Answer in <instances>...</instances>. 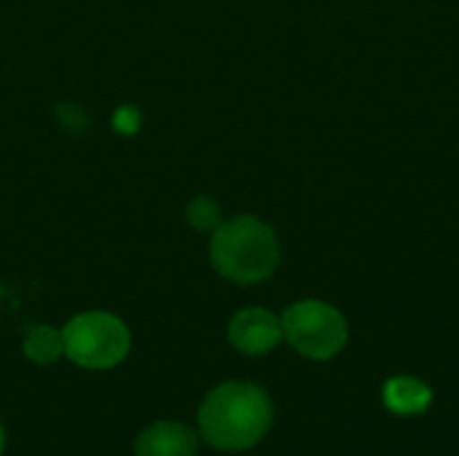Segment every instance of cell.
<instances>
[{
	"label": "cell",
	"mask_w": 459,
	"mask_h": 456,
	"mask_svg": "<svg viewBox=\"0 0 459 456\" xmlns=\"http://www.w3.org/2000/svg\"><path fill=\"white\" fill-rule=\"evenodd\" d=\"M272 417L269 395L261 387L229 382L204 398L199 409V427L212 449L245 452L264 441L272 427Z\"/></svg>",
	"instance_id": "cell-1"
},
{
	"label": "cell",
	"mask_w": 459,
	"mask_h": 456,
	"mask_svg": "<svg viewBox=\"0 0 459 456\" xmlns=\"http://www.w3.org/2000/svg\"><path fill=\"white\" fill-rule=\"evenodd\" d=\"M210 261L221 277L237 285L264 282L280 266V242L264 220L237 215L212 231Z\"/></svg>",
	"instance_id": "cell-2"
},
{
	"label": "cell",
	"mask_w": 459,
	"mask_h": 456,
	"mask_svg": "<svg viewBox=\"0 0 459 456\" xmlns=\"http://www.w3.org/2000/svg\"><path fill=\"white\" fill-rule=\"evenodd\" d=\"M65 355L89 371H105L118 366L132 347L129 328L108 312H83L73 317L65 331Z\"/></svg>",
	"instance_id": "cell-3"
},
{
	"label": "cell",
	"mask_w": 459,
	"mask_h": 456,
	"mask_svg": "<svg viewBox=\"0 0 459 456\" xmlns=\"http://www.w3.org/2000/svg\"><path fill=\"white\" fill-rule=\"evenodd\" d=\"M282 339L309 357L331 360L347 344V320L339 309L323 301H299L282 314Z\"/></svg>",
	"instance_id": "cell-4"
},
{
	"label": "cell",
	"mask_w": 459,
	"mask_h": 456,
	"mask_svg": "<svg viewBox=\"0 0 459 456\" xmlns=\"http://www.w3.org/2000/svg\"><path fill=\"white\" fill-rule=\"evenodd\" d=\"M282 339V323L266 309H242L229 323V341L242 355H266Z\"/></svg>",
	"instance_id": "cell-5"
},
{
	"label": "cell",
	"mask_w": 459,
	"mask_h": 456,
	"mask_svg": "<svg viewBox=\"0 0 459 456\" xmlns=\"http://www.w3.org/2000/svg\"><path fill=\"white\" fill-rule=\"evenodd\" d=\"M134 456H196V435L180 422H156L140 433Z\"/></svg>",
	"instance_id": "cell-6"
},
{
	"label": "cell",
	"mask_w": 459,
	"mask_h": 456,
	"mask_svg": "<svg viewBox=\"0 0 459 456\" xmlns=\"http://www.w3.org/2000/svg\"><path fill=\"white\" fill-rule=\"evenodd\" d=\"M385 403L393 414H425L433 403V390L414 376H395L385 384Z\"/></svg>",
	"instance_id": "cell-7"
},
{
	"label": "cell",
	"mask_w": 459,
	"mask_h": 456,
	"mask_svg": "<svg viewBox=\"0 0 459 456\" xmlns=\"http://www.w3.org/2000/svg\"><path fill=\"white\" fill-rule=\"evenodd\" d=\"M22 349L27 355V360H32L35 366H51L65 355V341H62V331H54L48 325H38L30 328Z\"/></svg>",
	"instance_id": "cell-8"
},
{
	"label": "cell",
	"mask_w": 459,
	"mask_h": 456,
	"mask_svg": "<svg viewBox=\"0 0 459 456\" xmlns=\"http://www.w3.org/2000/svg\"><path fill=\"white\" fill-rule=\"evenodd\" d=\"M186 215H188V223L199 231H215L221 226V207L210 196H196L188 204Z\"/></svg>",
	"instance_id": "cell-9"
},
{
	"label": "cell",
	"mask_w": 459,
	"mask_h": 456,
	"mask_svg": "<svg viewBox=\"0 0 459 456\" xmlns=\"http://www.w3.org/2000/svg\"><path fill=\"white\" fill-rule=\"evenodd\" d=\"M113 126H116L118 134H134L140 129V113H137V108H126V105L118 108L116 116H113Z\"/></svg>",
	"instance_id": "cell-10"
},
{
	"label": "cell",
	"mask_w": 459,
	"mask_h": 456,
	"mask_svg": "<svg viewBox=\"0 0 459 456\" xmlns=\"http://www.w3.org/2000/svg\"><path fill=\"white\" fill-rule=\"evenodd\" d=\"M59 116H62V121H65L73 132H78L81 126H86V124H89V121H86V116H83L78 108H73V105L62 108V113H59Z\"/></svg>",
	"instance_id": "cell-11"
},
{
	"label": "cell",
	"mask_w": 459,
	"mask_h": 456,
	"mask_svg": "<svg viewBox=\"0 0 459 456\" xmlns=\"http://www.w3.org/2000/svg\"><path fill=\"white\" fill-rule=\"evenodd\" d=\"M3 446H5V435H3V427H0V454H3Z\"/></svg>",
	"instance_id": "cell-12"
}]
</instances>
